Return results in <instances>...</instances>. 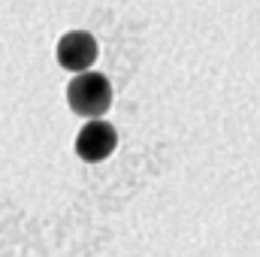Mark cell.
<instances>
[{"label": "cell", "instance_id": "obj_2", "mask_svg": "<svg viewBox=\"0 0 260 257\" xmlns=\"http://www.w3.org/2000/svg\"><path fill=\"white\" fill-rule=\"evenodd\" d=\"M115 145H118L115 127L106 124V121H97V118L88 121L85 127L79 130V136H76V151H79V157L88 160V164H97V160L109 157V154L115 151Z\"/></svg>", "mask_w": 260, "mask_h": 257}, {"label": "cell", "instance_id": "obj_1", "mask_svg": "<svg viewBox=\"0 0 260 257\" xmlns=\"http://www.w3.org/2000/svg\"><path fill=\"white\" fill-rule=\"evenodd\" d=\"M70 109L82 118H100L112 106V85L100 73H82L67 85Z\"/></svg>", "mask_w": 260, "mask_h": 257}, {"label": "cell", "instance_id": "obj_3", "mask_svg": "<svg viewBox=\"0 0 260 257\" xmlns=\"http://www.w3.org/2000/svg\"><path fill=\"white\" fill-rule=\"evenodd\" d=\"M97 58V40L85 30H73L58 43V61L67 70H88Z\"/></svg>", "mask_w": 260, "mask_h": 257}]
</instances>
